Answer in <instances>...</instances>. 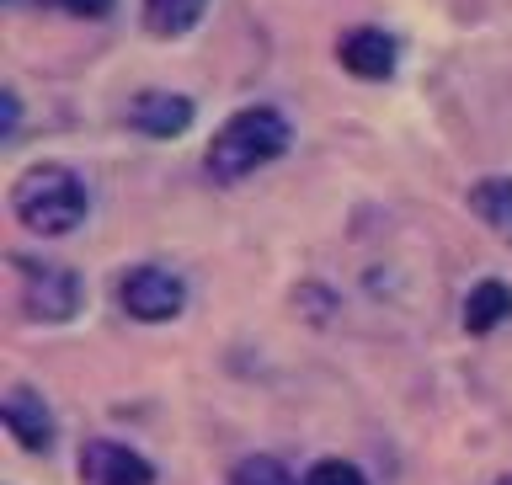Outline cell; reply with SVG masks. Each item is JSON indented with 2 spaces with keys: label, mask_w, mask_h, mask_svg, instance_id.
<instances>
[{
  "label": "cell",
  "mask_w": 512,
  "mask_h": 485,
  "mask_svg": "<svg viewBox=\"0 0 512 485\" xmlns=\"http://www.w3.org/2000/svg\"><path fill=\"white\" fill-rule=\"evenodd\" d=\"M288 144H294V128H288V118L278 107H240L235 118L208 139L203 171H208V182H219V187L246 182L251 171L267 166V160L288 155Z\"/></svg>",
  "instance_id": "6da1fadb"
},
{
  "label": "cell",
  "mask_w": 512,
  "mask_h": 485,
  "mask_svg": "<svg viewBox=\"0 0 512 485\" xmlns=\"http://www.w3.org/2000/svg\"><path fill=\"white\" fill-rule=\"evenodd\" d=\"M11 208L32 235H70L86 219V182L70 166H32L11 187Z\"/></svg>",
  "instance_id": "7a4b0ae2"
},
{
  "label": "cell",
  "mask_w": 512,
  "mask_h": 485,
  "mask_svg": "<svg viewBox=\"0 0 512 485\" xmlns=\"http://www.w3.org/2000/svg\"><path fill=\"white\" fill-rule=\"evenodd\" d=\"M118 304H123V315L144 320V326H160V320H176V315H182L187 288H182V278H176V272L144 262V267H128L123 278H118Z\"/></svg>",
  "instance_id": "3957f363"
},
{
  "label": "cell",
  "mask_w": 512,
  "mask_h": 485,
  "mask_svg": "<svg viewBox=\"0 0 512 485\" xmlns=\"http://www.w3.org/2000/svg\"><path fill=\"white\" fill-rule=\"evenodd\" d=\"M22 267V299H27V315L32 320H75L80 315V278L59 262H38V256H16Z\"/></svg>",
  "instance_id": "277c9868"
},
{
  "label": "cell",
  "mask_w": 512,
  "mask_h": 485,
  "mask_svg": "<svg viewBox=\"0 0 512 485\" xmlns=\"http://www.w3.org/2000/svg\"><path fill=\"white\" fill-rule=\"evenodd\" d=\"M80 480L86 485H155V464L118 438H91V443H80Z\"/></svg>",
  "instance_id": "5b68a950"
},
{
  "label": "cell",
  "mask_w": 512,
  "mask_h": 485,
  "mask_svg": "<svg viewBox=\"0 0 512 485\" xmlns=\"http://www.w3.org/2000/svg\"><path fill=\"white\" fill-rule=\"evenodd\" d=\"M336 59H342V70L358 75V80H390L395 59H400V43L384 27H352V32H342V43H336Z\"/></svg>",
  "instance_id": "8992f818"
},
{
  "label": "cell",
  "mask_w": 512,
  "mask_h": 485,
  "mask_svg": "<svg viewBox=\"0 0 512 485\" xmlns=\"http://www.w3.org/2000/svg\"><path fill=\"white\" fill-rule=\"evenodd\" d=\"M187 123H192V102L176 91H139L128 102V128H139L150 139H176Z\"/></svg>",
  "instance_id": "52a82bcc"
},
{
  "label": "cell",
  "mask_w": 512,
  "mask_h": 485,
  "mask_svg": "<svg viewBox=\"0 0 512 485\" xmlns=\"http://www.w3.org/2000/svg\"><path fill=\"white\" fill-rule=\"evenodd\" d=\"M6 432L22 448H32V454H43V448L54 443V416H48V406L38 400V390L16 384V390L6 395Z\"/></svg>",
  "instance_id": "ba28073f"
},
{
  "label": "cell",
  "mask_w": 512,
  "mask_h": 485,
  "mask_svg": "<svg viewBox=\"0 0 512 485\" xmlns=\"http://www.w3.org/2000/svg\"><path fill=\"white\" fill-rule=\"evenodd\" d=\"M502 320H512V288L502 278L475 283L470 299H464V331H470V336H491Z\"/></svg>",
  "instance_id": "9c48e42d"
},
{
  "label": "cell",
  "mask_w": 512,
  "mask_h": 485,
  "mask_svg": "<svg viewBox=\"0 0 512 485\" xmlns=\"http://www.w3.org/2000/svg\"><path fill=\"white\" fill-rule=\"evenodd\" d=\"M203 11H208V0H144L139 22L150 38H187L203 22Z\"/></svg>",
  "instance_id": "30bf717a"
},
{
  "label": "cell",
  "mask_w": 512,
  "mask_h": 485,
  "mask_svg": "<svg viewBox=\"0 0 512 485\" xmlns=\"http://www.w3.org/2000/svg\"><path fill=\"white\" fill-rule=\"evenodd\" d=\"M470 214L496 235H512V176H486L470 187Z\"/></svg>",
  "instance_id": "8fae6325"
},
{
  "label": "cell",
  "mask_w": 512,
  "mask_h": 485,
  "mask_svg": "<svg viewBox=\"0 0 512 485\" xmlns=\"http://www.w3.org/2000/svg\"><path fill=\"white\" fill-rule=\"evenodd\" d=\"M230 485H304V480L288 470L283 459H272V454H246L230 470Z\"/></svg>",
  "instance_id": "7c38bea8"
},
{
  "label": "cell",
  "mask_w": 512,
  "mask_h": 485,
  "mask_svg": "<svg viewBox=\"0 0 512 485\" xmlns=\"http://www.w3.org/2000/svg\"><path fill=\"white\" fill-rule=\"evenodd\" d=\"M304 485H368L358 464H347V459H320L310 475H304Z\"/></svg>",
  "instance_id": "4fadbf2b"
},
{
  "label": "cell",
  "mask_w": 512,
  "mask_h": 485,
  "mask_svg": "<svg viewBox=\"0 0 512 485\" xmlns=\"http://www.w3.org/2000/svg\"><path fill=\"white\" fill-rule=\"evenodd\" d=\"M11 6H59L70 16H86V22H96V16L112 11V0H11Z\"/></svg>",
  "instance_id": "5bb4252c"
},
{
  "label": "cell",
  "mask_w": 512,
  "mask_h": 485,
  "mask_svg": "<svg viewBox=\"0 0 512 485\" xmlns=\"http://www.w3.org/2000/svg\"><path fill=\"white\" fill-rule=\"evenodd\" d=\"M16 118H22V112H16V102H11V91H6V139H16Z\"/></svg>",
  "instance_id": "9a60e30c"
}]
</instances>
